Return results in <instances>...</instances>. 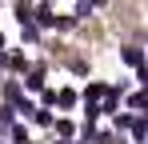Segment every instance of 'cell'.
<instances>
[{"label": "cell", "mask_w": 148, "mask_h": 144, "mask_svg": "<svg viewBox=\"0 0 148 144\" xmlns=\"http://www.w3.org/2000/svg\"><path fill=\"white\" fill-rule=\"evenodd\" d=\"M120 60L128 64V68L140 72V68H144V48L136 44V40H128V44H120Z\"/></svg>", "instance_id": "1"}, {"label": "cell", "mask_w": 148, "mask_h": 144, "mask_svg": "<svg viewBox=\"0 0 148 144\" xmlns=\"http://www.w3.org/2000/svg\"><path fill=\"white\" fill-rule=\"evenodd\" d=\"M44 80H48V68H44V64L24 68V88H28V92H44Z\"/></svg>", "instance_id": "2"}, {"label": "cell", "mask_w": 148, "mask_h": 144, "mask_svg": "<svg viewBox=\"0 0 148 144\" xmlns=\"http://www.w3.org/2000/svg\"><path fill=\"white\" fill-rule=\"evenodd\" d=\"M52 128H56V140H76V120L72 116H60Z\"/></svg>", "instance_id": "3"}, {"label": "cell", "mask_w": 148, "mask_h": 144, "mask_svg": "<svg viewBox=\"0 0 148 144\" xmlns=\"http://www.w3.org/2000/svg\"><path fill=\"white\" fill-rule=\"evenodd\" d=\"M32 20L40 24V28H56V20H60V16H56V12H52V4H40V8H36V12H32Z\"/></svg>", "instance_id": "4"}, {"label": "cell", "mask_w": 148, "mask_h": 144, "mask_svg": "<svg viewBox=\"0 0 148 144\" xmlns=\"http://www.w3.org/2000/svg\"><path fill=\"white\" fill-rule=\"evenodd\" d=\"M108 92H112V88H108L104 80H92V84L84 88V100H88V104H100V100H104V96H108Z\"/></svg>", "instance_id": "5"}, {"label": "cell", "mask_w": 148, "mask_h": 144, "mask_svg": "<svg viewBox=\"0 0 148 144\" xmlns=\"http://www.w3.org/2000/svg\"><path fill=\"white\" fill-rule=\"evenodd\" d=\"M56 104H60L64 112H72L76 104H80V92H76V88H60V92H56Z\"/></svg>", "instance_id": "6"}, {"label": "cell", "mask_w": 148, "mask_h": 144, "mask_svg": "<svg viewBox=\"0 0 148 144\" xmlns=\"http://www.w3.org/2000/svg\"><path fill=\"white\" fill-rule=\"evenodd\" d=\"M4 100H8V104H12V108H16V104H20V100H24V88H20V84H16V80H4Z\"/></svg>", "instance_id": "7"}, {"label": "cell", "mask_w": 148, "mask_h": 144, "mask_svg": "<svg viewBox=\"0 0 148 144\" xmlns=\"http://www.w3.org/2000/svg\"><path fill=\"white\" fill-rule=\"evenodd\" d=\"M128 112H148V92H132L128 96Z\"/></svg>", "instance_id": "8"}, {"label": "cell", "mask_w": 148, "mask_h": 144, "mask_svg": "<svg viewBox=\"0 0 148 144\" xmlns=\"http://www.w3.org/2000/svg\"><path fill=\"white\" fill-rule=\"evenodd\" d=\"M32 124H40V128H52V124H56V116H52L48 108H36V116H32Z\"/></svg>", "instance_id": "9"}, {"label": "cell", "mask_w": 148, "mask_h": 144, "mask_svg": "<svg viewBox=\"0 0 148 144\" xmlns=\"http://www.w3.org/2000/svg\"><path fill=\"white\" fill-rule=\"evenodd\" d=\"M112 120H116V128H128V132H132V128H136V120H140V116H132V112H116Z\"/></svg>", "instance_id": "10"}, {"label": "cell", "mask_w": 148, "mask_h": 144, "mask_svg": "<svg viewBox=\"0 0 148 144\" xmlns=\"http://www.w3.org/2000/svg\"><path fill=\"white\" fill-rule=\"evenodd\" d=\"M8 136H12V144H28V132L20 128V124H12V128H8Z\"/></svg>", "instance_id": "11"}, {"label": "cell", "mask_w": 148, "mask_h": 144, "mask_svg": "<svg viewBox=\"0 0 148 144\" xmlns=\"http://www.w3.org/2000/svg\"><path fill=\"white\" fill-rule=\"evenodd\" d=\"M36 36H40V24H24V44H36Z\"/></svg>", "instance_id": "12"}, {"label": "cell", "mask_w": 148, "mask_h": 144, "mask_svg": "<svg viewBox=\"0 0 148 144\" xmlns=\"http://www.w3.org/2000/svg\"><path fill=\"white\" fill-rule=\"evenodd\" d=\"M88 4H92V8H108V0H88Z\"/></svg>", "instance_id": "13"}, {"label": "cell", "mask_w": 148, "mask_h": 144, "mask_svg": "<svg viewBox=\"0 0 148 144\" xmlns=\"http://www.w3.org/2000/svg\"><path fill=\"white\" fill-rule=\"evenodd\" d=\"M52 144H76V140H52Z\"/></svg>", "instance_id": "14"}, {"label": "cell", "mask_w": 148, "mask_h": 144, "mask_svg": "<svg viewBox=\"0 0 148 144\" xmlns=\"http://www.w3.org/2000/svg\"><path fill=\"white\" fill-rule=\"evenodd\" d=\"M0 140H4V132H0Z\"/></svg>", "instance_id": "15"}]
</instances>
